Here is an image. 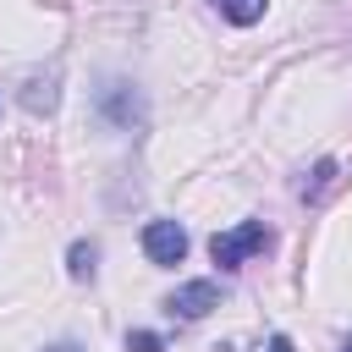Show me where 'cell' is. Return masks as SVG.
Returning a JSON list of instances; mask_svg holds the SVG:
<instances>
[{
    "instance_id": "1",
    "label": "cell",
    "mask_w": 352,
    "mask_h": 352,
    "mask_svg": "<svg viewBox=\"0 0 352 352\" xmlns=\"http://www.w3.org/2000/svg\"><path fill=\"white\" fill-rule=\"evenodd\" d=\"M270 242H275V231H270L264 220H242V226L209 236V258H214L220 270H242V264H248L253 253H264Z\"/></svg>"
},
{
    "instance_id": "2",
    "label": "cell",
    "mask_w": 352,
    "mask_h": 352,
    "mask_svg": "<svg viewBox=\"0 0 352 352\" xmlns=\"http://www.w3.org/2000/svg\"><path fill=\"white\" fill-rule=\"evenodd\" d=\"M94 104H99V116H104L116 132L143 126V94H138L126 77H104V82H99V94H94Z\"/></svg>"
},
{
    "instance_id": "3",
    "label": "cell",
    "mask_w": 352,
    "mask_h": 352,
    "mask_svg": "<svg viewBox=\"0 0 352 352\" xmlns=\"http://www.w3.org/2000/svg\"><path fill=\"white\" fill-rule=\"evenodd\" d=\"M143 253H148V264L170 270V264L187 258V231H182L176 220H148V226H143Z\"/></svg>"
},
{
    "instance_id": "4",
    "label": "cell",
    "mask_w": 352,
    "mask_h": 352,
    "mask_svg": "<svg viewBox=\"0 0 352 352\" xmlns=\"http://www.w3.org/2000/svg\"><path fill=\"white\" fill-rule=\"evenodd\" d=\"M165 308H170L176 319H204L209 308H220V280H182V286L165 297Z\"/></svg>"
},
{
    "instance_id": "5",
    "label": "cell",
    "mask_w": 352,
    "mask_h": 352,
    "mask_svg": "<svg viewBox=\"0 0 352 352\" xmlns=\"http://www.w3.org/2000/svg\"><path fill=\"white\" fill-rule=\"evenodd\" d=\"M209 6H214L231 28H253V22L264 16V6H270V0H209Z\"/></svg>"
},
{
    "instance_id": "6",
    "label": "cell",
    "mask_w": 352,
    "mask_h": 352,
    "mask_svg": "<svg viewBox=\"0 0 352 352\" xmlns=\"http://www.w3.org/2000/svg\"><path fill=\"white\" fill-rule=\"evenodd\" d=\"M66 275H72V280H94V275H99V248H94V242H72Z\"/></svg>"
},
{
    "instance_id": "7",
    "label": "cell",
    "mask_w": 352,
    "mask_h": 352,
    "mask_svg": "<svg viewBox=\"0 0 352 352\" xmlns=\"http://www.w3.org/2000/svg\"><path fill=\"white\" fill-rule=\"evenodd\" d=\"M330 182H336V160H319V165H314V182H302V198L314 204V198H319Z\"/></svg>"
},
{
    "instance_id": "8",
    "label": "cell",
    "mask_w": 352,
    "mask_h": 352,
    "mask_svg": "<svg viewBox=\"0 0 352 352\" xmlns=\"http://www.w3.org/2000/svg\"><path fill=\"white\" fill-rule=\"evenodd\" d=\"M126 352H165V341L154 330H126Z\"/></svg>"
},
{
    "instance_id": "9",
    "label": "cell",
    "mask_w": 352,
    "mask_h": 352,
    "mask_svg": "<svg viewBox=\"0 0 352 352\" xmlns=\"http://www.w3.org/2000/svg\"><path fill=\"white\" fill-rule=\"evenodd\" d=\"M270 352H297V346H292V336H270Z\"/></svg>"
},
{
    "instance_id": "10",
    "label": "cell",
    "mask_w": 352,
    "mask_h": 352,
    "mask_svg": "<svg viewBox=\"0 0 352 352\" xmlns=\"http://www.w3.org/2000/svg\"><path fill=\"white\" fill-rule=\"evenodd\" d=\"M44 352H82L77 341H55V346H44Z\"/></svg>"
},
{
    "instance_id": "11",
    "label": "cell",
    "mask_w": 352,
    "mask_h": 352,
    "mask_svg": "<svg viewBox=\"0 0 352 352\" xmlns=\"http://www.w3.org/2000/svg\"><path fill=\"white\" fill-rule=\"evenodd\" d=\"M341 352H352V336H346V341H341Z\"/></svg>"
}]
</instances>
